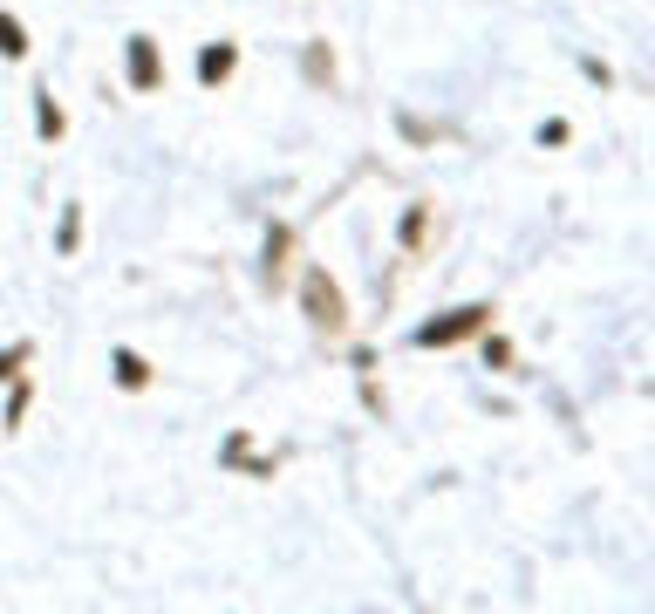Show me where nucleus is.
I'll return each mask as SVG.
<instances>
[{
	"mask_svg": "<svg viewBox=\"0 0 655 614\" xmlns=\"http://www.w3.org/2000/svg\"><path fill=\"white\" fill-rule=\"evenodd\" d=\"M485 314H492V307H458V314H444V321H424V328H417V342H464V335H471V328H485Z\"/></svg>",
	"mask_w": 655,
	"mask_h": 614,
	"instance_id": "f257e3e1",
	"label": "nucleus"
},
{
	"mask_svg": "<svg viewBox=\"0 0 655 614\" xmlns=\"http://www.w3.org/2000/svg\"><path fill=\"white\" fill-rule=\"evenodd\" d=\"M130 82H137V89H151V82H157V48L144 35L130 41Z\"/></svg>",
	"mask_w": 655,
	"mask_h": 614,
	"instance_id": "7ed1b4c3",
	"label": "nucleus"
},
{
	"mask_svg": "<svg viewBox=\"0 0 655 614\" xmlns=\"http://www.w3.org/2000/svg\"><path fill=\"white\" fill-rule=\"evenodd\" d=\"M21 48H28V41H21V21L0 14V55H21Z\"/></svg>",
	"mask_w": 655,
	"mask_h": 614,
	"instance_id": "39448f33",
	"label": "nucleus"
},
{
	"mask_svg": "<svg viewBox=\"0 0 655 614\" xmlns=\"http://www.w3.org/2000/svg\"><path fill=\"white\" fill-rule=\"evenodd\" d=\"M198 76H205V82L232 76V48H205V55H198Z\"/></svg>",
	"mask_w": 655,
	"mask_h": 614,
	"instance_id": "20e7f679",
	"label": "nucleus"
},
{
	"mask_svg": "<svg viewBox=\"0 0 655 614\" xmlns=\"http://www.w3.org/2000/svg\"><path fill=\"white\" fill-rule=\"evenodd\" d=\"M308 314L321 321V328H342V294H335L321 273H308Z\"/></svg>",
	"mask_w": 655,
	"mask_h": 614,
	"instance_id": "f03ea898",
	"label": "nucleus"
},
{
	"mask_svg": "<svg viewBox=\"0 0 655 614\" xmlns=\"http://www.w3.org/2000/svg\"><path fill=\"white\" fill-rule=\"evenodd\" d=\"M116 376L137 389V383H144V362H137V355H116Z\"/></svg>",
	"mask_w": 655,
	"mask_h": 614,
	"instance_id": "423d86ee",
	"label": "nucleus"
}]
</instances>
